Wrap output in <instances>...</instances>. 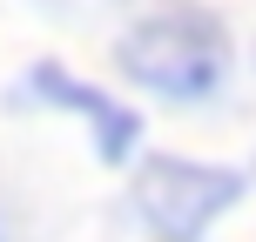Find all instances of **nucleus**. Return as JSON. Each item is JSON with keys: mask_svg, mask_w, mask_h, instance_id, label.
Masks as SVG:
<instances>
[{"mask_svg": "<svg viewBox=\"0 0 256 242\" xmlns=\"http://www.w3.org/2000/svg\"><path fill=\"white\" fill-rule=\"evenodd\" d=\"M115 67L128 81H142L148 94L202 101V94H216L222 74H230V34H222L216 13H202V7H162V13H142L115 40Z\"/></svg>", "mask_w": 256, "mask_h": 242, "instance_id": "f257e3e1", "label": "nucleus"}, {"mask_svg": "<svg viewBox=\"0 0 256 242\" xmlns=\"http://www.w3.org/2000/svg\"><path fill=\"white\" fill-rule=\"evenodd\" d=\"M27 88H34L40 101H54V108H68V115H81V121L94 128V141H102V155H108V162H122V155L135 148V115H128L122 101H108L102 88H81L68 67L40 61L34 74H27Z\"/></svg>", "mask_w": 256, "mask_h": 242, "instance_id": "7ed1b4c3", "label": "nucleus"}, {"mask_svg": "<svg viewBox=\"0 0 256 242\" xmlns=\"http://www.w3.org/2000/svg\"><path fill=\"white\" fill-rule=\"evenodd\" d=\"M243 175L216 162H189V155H148L135 175V209L162 242H202L216 216H230Z\"/></svg>", "mask_w": 256, "mask_h": 242, "instance_id": "f03ea898", "label": "nucleus"}]
</instances>
